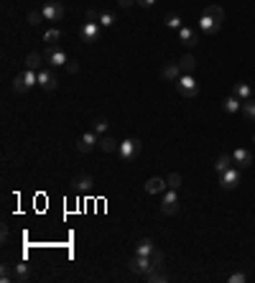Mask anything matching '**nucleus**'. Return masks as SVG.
Segmentation results:
<instances>
[{
	"instance_id": "a878e982",
	"label": "nucleus",
	"mask_w": 255,
	"mask_h": 283,
	"mask_svg": "<svg viewBox=\"0 0 255 283\" xmlns=\"http://www.w3.org/2000/svg\"><path fill=\"white\" fill-rule=\"evenodd\" d=\"M97 23H100L102 28H112V26H115V13H110V10H100Z\"/></svg>"
},
{
	"instance_id": "1a4fd4ad",
	"label": "nucleus",
	"mask_w": 255,
	"mask_h": 283,
	"mask_svg": "<svg viewBox=\"0 0 255 283\" xmlns=\"http://www.w3.org/2000/svg\"><path fill=\"white\" fill-rule=\"evenodd\" d=\"M41 13H43L46 21H62L64 18V5L59 3V0H49V3L41 8Z\"/></svg>"
},
{
	"instance_id": "4c0bfd02",
	"label": "nucleus",
	"mask_w": 255,
	"mask_h": 283,
	"mask_svg": "<svg viewBox=\"0 0 255 283\" xmlns=\"http://www.w3.org/2000/svg\"><path fill=\"white\" fill-rule=\"evenodd\" d=\"M136 3H138L141 8H151V5L156 3V0H136Z\"/></svg>"
},
{
	"instance_id": "bb28decb",
	"label": "nucleus",
	"mask_w": 255,
	"mask_h": 283,
	"mask_svg": "<svg viewBox=\"0 0 255 283\" xmlns=\"http://www.w3.org/2000/svg\"><path fill=\"white\" fill-rule=\"evenodd\" d=\"M143 278H146V281H151V283H166V281H169V276L163 273L161 268H156V271H151V273L143 276Z\"/></svg>"
},
{
	"instance_id": "f704fd0d",
	"label": "nucleus",
	"mask_w": 255,
	"mask_h": 283,
	"mask_svg": "<svg viewBox=\"0 0 255 283\" xmlns=\"http://www.w3.org/2000/svg\"><path fill=\"white\" fill-rule=\"evenodd\" d=\"M151 260H153V265H156V268H161V265H163V252H161L158 248H156V252L151 255Z\"/></svg>"
},
{
	"instance_id": "c9c22d12",
	"label": "nucleus",
	"mask_w": 255,
	"mask_h": 283,
	"mask_svg": "<svg viewBox=\"0 0 255 283\" xmlns=\"http://www.w3.org/2000/svg\"><path fill=\"white\" fill-rule=\"evenodd\" d=\"M227 281H230V283H245V281H248V276H245V273H232Z\"/></svg>"
},
{
	"instance_id": "6ab92c4d",
	"label": "nucleus",
	"mask_w": 255,
	"mask_h": 283,
	"mask_svg": "<svg viewBox=\"0 0 255 283\" xmlns=\"http://www.w3.org/2000/svg\"><path fill=\"white\" fill-rule=\"evenodd\" d=\"M222 107H224V112H227V115H235V112L243 110V100L235 97V95H230L227 100H222Z\"/></svg>"
},
{
	"instance_id": "2f4dec72",
	"label": "nucleus",
	"mask_w": 255,
	"mask_h": 283,
	"mask_svg": "<svg viewBox=\"0 0 255 283\" xmlns=\"http://www.w3.org/2000/svg\"><path fill=\"white\" fill-rule=\"evenodd\" d=\"M163 23H166L169 28H176V31H179V28H182V16H176V13H169V16L163 18Z\"/></svg>"
},
{
	"instance_id": "7c9ffc66",
	"label": "nucleus",
	"mask_w": 255,
	"mask_h": 283,
	"mask_svg": "<svg viewBox=\"0 0 255 283\" xmlns=\"http://www.w3.org/2000/svg\"><path fill=\"white\" fill-rule=\"evenodd\" d=\"M0 281H3V283L16 281V278H13V263H3V271H0Z\"/></svg>"
},
{
	"instance_id": "393cba45",
	"label": "nucleus",
	"mask_w": 255,
	"mask_h": 283,
	"mask_svg": "<svg viewBox=\"0 0 255 283\" xmlns=\"http://www.w3.org/2000/svg\"><path fill=\"white\" fill-rule=\"evenodd\" d=\"M232 166H235L232 153H230V156H219V158H217V163H215V171H217V174H224V171L232 169Z\"/></svg>"
},
{
	"instance_id": "f3484780",
	"label": "nucleus",
	"mask_w": 255,
	"mask_h": 283,
	"mask_svg": "<svg viewBox=\"0 0 255 283\" xmlns=\"http://www.w3.org/2000/svg\"><path fill=\"white\" fill-rule=\"evenodd\" d=\"M161 77L166 79V82H174V79L182 77V67H179V62H169L166 67L161 69Z\"/></svg>"
},
{
	"instance_id": "412c9836",
	"label": "nucleus",
	"mask_w": 255,
	"mask_h": 283,
	"mask_svg": "<svg viewBox=\"0 0 255 283\" xmlns=\"http://www.w3.org/2000/svg\"><path fill=\"white\" fill-rule=\"evenodd\" d=\"M26 69L41 71V69H43V54H36V51L28 54V56H26Z\"/></svg>"
},
{
	"instance_id": "ea45409f",
	"label": "nucleus",
	"mask_w": 255,
	"mask_h": 283,
	"mask_svg": "<svg viewBox=\"0 0 255 283\" xmlns=\"http://www.w3.org/2000/svg\"><path fill=\"white\" fill-rule=\"evenodd\" d=\"M253 143H255V133H253Z\"/></svg>"
},
{
	"instance_id": "2eb2a0df",
	"label": "nucleus",
	"mask_w": 255,
	"mask_h": 283,
	"mask_svg": "<svg viewBox=\"0 0 255 283\" xmlns=\"http://www.w3.org/2000/svg\"><path fill=\"white\" fill-rule=\"evenodd\" d=\"M232 161H235L237 169H248L250 163H253V153L248 151V148H235V151H232Z\"/></svg>"
},
{
	"instance_id": "aec40b11",
	"label": "nucleus",
	"mask_w": 255,
	"mask_h": 283,
	"mask_svg": "<svg viewBox=\"0 0 255 283\" xmlns=\"http://www.w3.org/2000/svg\"><path fill=\"white\" fill-rule=\"evenodd\" d=\"M202 16H207L209 21H215L217 26H222V21H224V10H222L219 5H207Z\"/></svg>"
},
{
	"instance_id": "0eeeda50",
	"label": "nucleus",
	"mask_w": 255,
	"mask_h": 283,
	"mask_svg": "<svg viewBox=\"0 0 255 283\" xmlns=\"http://www.w3.org/2000/svg\"><path fill=\"white\" fill-rule=\"evenodd\" d=\"M100 31H102V26H100V23L87 21V23L79 28V38H82L84 43H95V41H100Z\"/></svg>"
},
{
	"instance_id": "c756f323",
	"label": "nucleus",
	"mask_w": 255,
	"mask_h": 283,
	"mask_svg": "<svg viewBox=\"0 0 255 283\" xmlns=\"http://www.w3.org/2000/svg\"><path fill=\"white\" fill-rule=\"evenodd\" d=\"M108 128H110V123L105 120V117H97V120L92 123V130L97 133V136H105V133H108Z\"/></svg>"
},
{
	"instance_id": "58836bf2",
	"label": "nucleus",
	"mask_w": 255,
	"mask_h": 283,
	"mask_svg": "<svg viewBox=\"0 0 255 283\" xmlns=\"http://www.w3.org/2000/svg\"><path fill=\"white\" fill-rule=\"evenodd\" d=\"M117 3H120V8H130L133 3H136V0H117Z\"/></svg>"
},
{
	"instance_id": "20e7f679",
	"label": "nucleus",
	"mask_w": 255,
	"mask_h": 283,
	"mask_svg": "<svg viewBox=\"0 0 255 283\" xmlns=\"http://www.w3.org/2000/svg\"><path fill=\"white\" fill-rule=\"evenodd\" d=\"M43 59L51 64V67H67V62H69V56H67V51L59 46V43H49L46 46V51H43Z\"/></svg>"
},
{
	"instance_id": "423d86ee",
	"label": "nucleus",
	"mask_w": 255,
	"mask_h": 283,
	"mask_svg": "<svg viewBox=\"0 0 255 283\" xmlns=\"http://www.w3.org/2000/svg\"><path fill=\"white\" fill-rule=\"evenodd\" d=\"M161 212H163V214H176V212H179V191H174V189H166V191H163Z\"/></svg>"
},
{
	"instance_id": "9b49d317",
	"label": "nucleus",
	"mask_w": 255,
	"mask_h": 283,
	"mask_svg": "<svg viewBox=\"0 0 255 283\" xmlns=\"http://www.w3.org/2000/svg\"><path fill=\"white\" fill-rule=\"evenodd\" d=\"M240 184V169L237 166H232V169H227V171H224V174H219V186L222 189H235Z\"/></svg>"
},
{
	"instance_id": "e433bc0d",
	"label": "nucleus",
	"mask_w": 255,
	"mask_h": 283,
	"mask_svg": "<svg viewBox=\"0 0 255 283\" xmlns=\"http://www.w3.org/2000/svg\"><path fill=\"white\" fill-rule=\"evenodd\" d=\"M67 71H69V74H77V71H79V64H77V62H67Z\"/></svg>"
},
{
	"instance_id": "4be33fe9",
	"label": "nucleus",
	"mask_w": 255,
	"mask_h": 283,
	"mask_svg": "<svg viewBox=\"0 0 255 283\" xmlns=\"http://www.w3.org/2000/svg\"><path fill=\"white\" fill-rule=\"evenodd\" d=\"M232 95L240 97V100H250V97H253V87L245 84V82H237V84L232 87Z\"/></svg>"
},
{
	"instance_id": "a211bd4d",
	"label": "nucleus",
	"mask_w": 255,
	"mask_h": 283,
	"mask_svg": "<svg viewBox=\"0 0 255 283\" xmlns=\"http://www.w3.org/2000/svg\"><path fill=\"white\" fill-rule=\"evenodd\" d=\"M136 252H138V255H148V258H151L153 252H156V243L151 240V237H141L138 245H136Z\"/></svg>"
},
{
	"instance_id": "9d476101",
	"label": "nucleus",
	"mask_w": 255,
	"mask_h": 283,
	"mask_svg": "<svg viewBox=\"0 0 255 283\" xmlns=\"http://www.w3.org/2000/svg\"><path fill=\"white\" fill-rule=\"evenodd\" d=\"M38 87L46 89V92H54V89L59 87V79H56L54 69H46V67H43V69L38 71Z\"/></svg>"
},
{
	"instance_id": "5701e85b",
	"label": "nucleus",
	"mask_w": 255,
	"mask_h": 283,
	"mask_svg": "<svg viewBox=\"0 0 255 283\" xmlns=\"http://www.w3.org/2000/svg\"><path fill=\"white\" fill-rule=\"evenodd\" d=\"M179 67H182V74H194V69H197V59H194L191 54H186V56L179 59Z\"/></svg>"
},
{
	"instance_id": "dca6fc26",
	"label": "nucleus",
	"mask_w": 255,
	"mask_h": 283,
	"mask_svg": "<svg viewBox=\"0 0 255 283\" xmlns=\"http://www.w3.org/2000/svg\"><path fill=\"white\" fill-rule=\"evenodd\" d=\"M146 191H148V194H163V191H166V178H161V176L148 178V181H146Z\"/></svg>"
},
{
	"instance_id": "72a5a7b5",
	"label": "nucleus",
	"mask_w": 255,
	"mask_h": 283,
	"mask_svg": "<svg viewBox=\"0 0 255 283\" xmlns=\"http://www.w3.org/2000/svg\"><path fill=\"white\" fill-rule=\"evenodd\" d=\"M43 21H46V18H43L41 10H31V13H28V23H31V26H38V23H43Z\"/></svg>"
},
{
	"instance_id": "b1692460",
	"label": "nucleus",
	"mask_w": 255,
	"mask_h": 283,
	"mask_svg": "<svg viewBox=\"0 0 255 283\" xmlns=\"http://www.w3.org/2000/svg\"><path fill=\"white\" fill-rule=\"evenodd\" d=\"M100 148H102L105 153H115L117 148H120V143L115 138H110V136H100Z\"/></svg>"
},
{
	"instance_id": "473e14b6",
	"label": "nucleus",
	"mask_w": 255,
	"mask_h": 283,
	"mask_svg": "<svg viewBox=\"0 0 255 283\" xmlns=\"http://www.w3.org/2000/svg\"><path fill=\"white\" fill-rule=\"evenodd\" d=\"M59 38H62V31H59V28H49V31L43 34V41L46 43H59Z\"/></svg>"
},
{
	"instance_id": "ddd939ff",
	"label": "nucleus",
	"mask_w": 255,
	"mask_h": 283,
	"mask_svg": "<svg viewBox=\"0 0 255 283\" xmlns=\"http://www.w3.org/2000/svg\"><path fill=\"white\" fill-rule=\"evenodd\" d=\"M179 41H182L184 43V46H197V43H199V31H197V28H186V26H182V28H179Z\"/></svg>"
},
{
	"instance_id": "c85d7f7f",
	"label": "nucleus",
	"mask_w": 255,
	"mask_h": 283,
	"mask_svg": "<svg viewBox=\"0 0 255 283\" xmlns=\"http://www.w3.org/2000/svg\"><path fill=\"white\" fill-rule=\"evenodd\" d=\"M166 189H174V191L182 189V176H179V174H169L166 176Z\"/></svg>"
},
{
	"instance_id": "cd10ccee",
	"label": "nucleus",
	"mask_w": 255,
	"mask_h": 283,
	"mask_svg": "<svg viewBox=\"0 0 255 283\" xmlns=\"http://www.w3.org/2000/svg\"><path fill=\"white\" fill-rule=\"evenodd\" d=\"M240 112H243L248 120H255V100H253V97H250V100H243V110H240Z\"/></svg>"
},
{
	"instance_id": "7ed1b4c3",
	"label": "nucleus",
	"mask_w": 255,
	"mask_h": 283,
	"mask_svg": "<svg viewBox=\"0 0 255 283\" xmlns=\"http://www.w3.org/2000/svg\"><path fill=\"white\" fill-rule=\"evenodd\" d=\"M128 268H130L133 273H138V276H148L151 271H156L153 260L148 258V255H138V252H136V255H133V258L128 260Z\"/></svg>"
},
{
	"instance_id": "f03ea898",
	"label": "nucleus",
	"mask_w": 255,
	"mask_h": 283,
	"mask_svg": "<svg viewBox=\"0 0 255 283\" xmlns=\"http://www.w3.org/2000/svg\"><path fill=\"white\" fill-rule=\"evenodd\" d=\"M176 89H179V95L191 100V97L199 95V82L194 79V74H182V77L176 79Z\"/></svg>"
},
{
	"instance_id": "f8f14e48",
	"label": "nucleus",
	"mask_w": 255,
	"mask_h": 283,
	"mask_svg": "<svg viewBox=\"0 0 255 283\" xmlns=\"http://www.w3.org/2000/svg\"><path fill=\"white\" fill-rule=\"evenodd\" d=\"M92 184H95V178L89 174H77L72 181V189L77 191V194H87V191H92Z\"/></svg>"
},
{
	"instance_id": "4468645a",
	"label": "nucleus",
	"mask_w": 255,
	"mask_h": 283,
	"mask_svg": "<svg viewBox=\"0 0 255 283\" xmlns=\"http://www.w3.org/2000/svg\"><path fill=\"white\" fill-rule=\"evenodd\" d=\"M13 278H16L18 283H28L34 276H31V265H28L26 260H18L13 263Z\"/></svg>"
},
{
	"instance_id": "6e6552de",
	"label": "nucleus",
	"mask_w": 255,
	"mask_h": 283,
	"mask_svg": "<svg viewBox=\"0 0 255 283\" xmlns=\"http://www.w3.org/2000/svg\"><path fill=\"white\" fill-rule=\"evenodd\" d=\"M95 145H100V136L95 130H87V133H82V138L77 141V151L79 153H89Z\"/></svg>"
},
{
	"instance_id": "f257e3e1",
	"label": "nucleus",
	"mask_w": 255,
	"mask_h": 283,
	"mask_svg": "<svg viewBox=\"0 0 255 283\" xmlns=\"http://www.w3.org/2000/svg\"><path fill=\"white\" fill-rule=\"evenodd\" d=\"M34 84H38V71L26 69V71H21L18 77H16V82H13V89H16V95H26Z\"/></svg>"
},
{
	"instance_id": "39448f33",
	"label": "nucleus",
	"mask_w": 255,
	"mask_h": 283,
	"mask_svg": "<svg viewBox=\"0 0 255 283\" xmlns=\"http://www.w3.org/2000/svg\"><path fill=\"white\" fill-rule=\"evenodd\" d=\"M141 141L138 138H125L123 143H120V148H117V156L123 158V161H133L138 153H141Z\"/></svg>"
}]
</instances>
